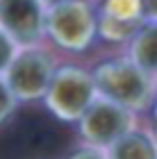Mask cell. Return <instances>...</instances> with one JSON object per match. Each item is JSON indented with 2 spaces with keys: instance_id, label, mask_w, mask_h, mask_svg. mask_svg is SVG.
Masks as SVG:
<instances>
[{
  "instance_id": "cell-5",
  "label": "cell",
  "mask_w": 157,
  "mask_h": 159,
  "mask_svg": "<svg viewBox=\"0 0 157 159\" xmlns=\"http://www.w3.org/2000/svg\"><path fill=\"white\" fill-rule=\"evenodd\" d=\"M134 116L137 114H132L130 109H125L116 102H109L105 98H96L75 125H77V134L84 141V146L107 150L121 136H125L130 129L137 127Z\"/></svg>"
},
{
  "instance_id": "cell-8",
  "label": "cell",
  "mask_w": 157,
  "mask_h": 159,
  "mask_svg": "<svg viewBox=\"0 0 157 159\" xmlns=\"http://www.w3.org/2000/svg\"><path fill=\"white\" fill-rule=\"evenodd\" d=\"M127 57L146 75L157 80V20H146L127 41Z\"/></svg>"
},
{
  "instance_id": "cell-3",
  "label": "cell",
  "mask_w": 157,
  "mask_h": 159,
  "mask_svg": "<svg viewBox=\"0 0 157 159\" xmlns=\"http://www.w3.org/2000/svg\"><path fill=\"white\" fill-rule=\"evenodd\" d=\"M46 37L59 50L84 52L98 37L96 7L89 0H64L48 7L46 11Z\"/></svg>"
},
{
  "instance_id": "cell-1",
  "label": "cell",
  "mask_w": 157,
  "mask_h": 159,
  "mask_svg": "<svg viewBox=\"0 0 157 159\" xmlns=\"http://www.w3.org/2000/svg\"><path fill=\"white\" fill-rule=\"evenodd\" d=\"M98 98L116 102L132 114L155 102V80L146 75L130 57H112L91 68Z\"/></svg>"
},
{
  "instance_id": "cell-14",
  "label": "cell",
  "mask_w": 157,
  "mask_h": 159,
  "mask_svg": "<svg viewBox=\"0 0 157 159\" xmlns=\"http://www.w3.org/2000/svg\"><path fill=\"white\" fill-rule=\"evenodd\" d=\"M155 109H153V118H155V129H153V136H155V141H157V98H155Z\"/></svg>"
},
{
  "instance_id": "cell-4",
  "label": "cell",
  "mask_w": 157,
  "mask_h": 159,
  "mask_svg": "<svg viewBox=\"0 0 157 159\" xmlns=\"http://www.w3.org/2000/svg\"><path fill=\"white\" fill-rule=\"evenodd\" d=\"M55 68L57 64L50 52L41 50L39 46H30L18 48L2 77L18 102H37L44 100Z\"/></svg>"
},
{
  "instance_id": "cell-16",
  "label": "cell",
  "mask_w": 157,
  "mask_h": 159,
  "mask_svg": "<svg viewBox=\"0 0 157 159\" xmlns=\"http://www.w3.org/2000/svg\"><path fill=\"white\" fill-rule=\"evenodd\" d=\"M155 98H157V80H155Z\"/></svg>"
},
{
  "instance_id": "cell-9",
  "label": "cell",
  "mask_w": 157,
  "mask_h": 159,
  "mask_svg": "<svg viewBox=\"0 0 157 159\" xmlns=\"http://www.w3.org/2000/svg\"><path fill=\"white\" fill-rule=\"evenodd\" d=\"M107 159H157V141L153 132L134 127L105 150Z\"/></svg>"
},
{
  "instance_id": "cell-11",
  "label": "cell",
  "mask_w": 157,
  "mask_h": 159,
  "mask_svg": "<svg viewBox=\"0 0 157 159\" xmlns=\"http://www.w3.org/2000/svg\"><path fill=\"white\" fill-rule=\"evenodd\" d=\"M18 52V46L14 43L7 34L0 30V75L7 70V66L12 64V59H14V55Z\"/></svg>"
},
{
  "instance_id": "cell-2",
  "label": "cell",
  "mask_w": 157,
  "mask_h": 159,
  "mask_svg": "<svg viewBox=\"0 0 157 159\" xmlns=\"http://www.w3.org/2000/svg\"><path fill=\"white\" fill-rule=\"evenodd\" d=\"M96 98L98 91L91 70L77 64H62L55 68L50 86L41 102L62 123H77Z\"/></svg>"
},
{
  "instance_id": "cell-10",
  "label": "cell",
  "mask_w": 157,
  "mask_h": 159,
  "mask_svg": "<svg viewBox=\"0 0 157 159\" xmlns=\"http://www.w3.org/2000/svg\"><path fill=\"white\" fill-rule=\"evenodd\" d=\"M18 105H21V102L14 98V93L9 91V86H7L5 77L0 75V123H5L7 118H9L12 114L16 111Z\"/></svg>"
},
{
  "instance_id": "cell-12",
  "label": "cell",
  "mask_w": 157,
  "mask_h": 159,
  "mask_svg": "<svg viewBox=\"0 0 157 159\" xmlns=\"http://www.w3.org/2000/svg\"><path fill=\"white\" fill-rule=\"evenodd\" d=\"M66 159H107V155H105V150H98V148L82 146V148L73 150V152H71Z\"/></svg>"
},
{
  "instance_id": "cell-15",
  "label": "cell",
  "mask_w": 157,
  "mask_h": 159,
  "mask_svg": "<svg viewBox=\"0 0 157 159\" xmlns=\"http://www.w3.org/2000/svg\"><path fill=\"white\" fill-rule=\"evenodd\" d=\"M46 7H53V5H59V2H64V0H41Z\"/></svg>"
},
{
  "instance_id": "cell-7",
  "label": "cell",
  "mask_w": 157,
  "mask_h": 159,
  "mask_svg": "<svg viewBox=\"0 0 157 159\" xmlns=\"http://www.w3.org/2000/svg\"><path fill=\"white\" fill-rule=\"evenodd\" d=\"M98 37L107 43H127L146 23L144 0H100L96 7Z\"/></svg>"
},
{
  "instance_id": "cell-13",
  "label": "cell",
  "mask_w": 157,
  "mask_h": 159,
  "mask_svg": "<svg viewBox=\"0 0 157 159\" xmlns=\"http://www.w3.org/2000/svg\"><path fill=\"white\" fill-rule=\"evenodd\" d=\"M146 20H157V0H144Z\"/></svg>"
},
{
  "instance_id": "cell-6",
  "label": "cell",
  "mask_w": 157,
  "mask_h": 159,
  "mask_svg": "<svg viewBox=\"0 0 157 159\" xmlns=\"http://www.w3.org/2000/svg\"><path fill=\"white\" fill-rule=\"evenodd\" d=\"M46 11L41 0H0V30L18 48L39 46L46 37Z\"/></svg>"
}]
</instances>
